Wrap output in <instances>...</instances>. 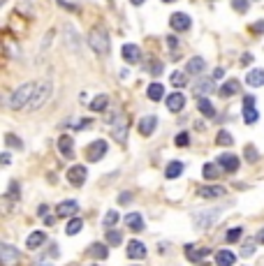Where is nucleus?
I'll return each instance as SVG.
<instances>
[{
  "mask_svg": "<svg viewBox=\"0 0 264 266\" xmlns=\"http://www.w3.org/2000/svg\"><path fill=\"white\" fill-rule=\"evenodd\" d=\"M170 26H172V30H176V33H185V30H190L192 21H190V16L185 12H174L170 19Z\"/></svg>",
  "mask_w": 264,
  "mask_h": 266,
  "instance_id": "423d86ee",
  "label": "nucleus"
},
{
  "mask_svg": "<svg viewBox=\"0 0 264 266\" xmlns=\"http://www.w3.org/2000/svg\"><path fill=\"white\" fill-rule=\"evenodd\" d=\"M82 227H84V222H82V218H72L68 222V227H65V232L70 234V236H75V234H79L82 232Z\"/></svg>",
  "mask_w": 264,
  "mask_h": 266,
  "instance_id": "c756f323",
  "label": "nucleus"
},
{
  "mask_svg": "<svg viewBox=\"0 0 264 266\" xmlns=\"http://www.w3.org/2000/svg\"><path fill=\"white\" fill-rule=\"evenodd\" d=\"M149 70H151V74H156L158 77V74H163V63H160V60H153Z\"/></svg>",
  "mask_w": 264,
  "mask_h": 266,
  "instance_id": "de8ad7c7",
  "label": "nucleus"
},
{
  "mask_svg": "<svg viewBox=\"0 0 264 266\" xmlns=\"http://www.w3.org/2000/svg\"><path fill=\"white\" fill-rule=\"evenodd\" d=\"M183 106H185V95L183 93H172L170 97H167V109H170V111L178 113Z\"/></svg>",
  "mask_w": 264,
  "mask_h": 266,
  "instance_id": "ddd939ff",
  "label": "nucleus"
},
{
  "mask_svg": "<svg viewBox=\"0 0 264 266\" xmlns=\"http://www.w3.org/2000/svg\"><path fill=\"white\" fill-rule=\"evenodd\" d=\"M118 201H121V204H130V201H132V194H130V192H123L121 197H118Z\"/></svg>",
  "mask_w": 264,
  "mask_h": 266,
  "instance_id": "3c124183",
  "label": "nucleus"
},
{
  "mask_svg": "<svg viewBox=\"0 0 264 266\" xmlns=\"http://www.w3.org/2000/svg\"><path fill=\"white\" fill-rule=\"evenodd\" d=\"M246 84L253 88H260L264 86V70H251L248 77H246Z\"/></svg>",
  "mask_w": 264,
  "mask_h": 266,
  "instance_id": "412c9836",
  "label": "nucleus"
},
{
  "mask_svg": "<svg viewBox=\"0 0 264 266\" xmlns=\"http://www.w3.org/2000/svg\"><path fill=\"white\" fill-rule=\"evenodd\" d=\"M88 44H90V49H93L95 53H100V56H104V53L109 51V35L104 28H93L90 33H88Z\"/></svg>",
  "mask_w": 264,
  "mask_h": 266,
  "instance_id": "f03ea898",
  "label": "nucleus"
},
{
  "mask_svg": "<svg viewBox=\"0 0 264 266\" xmlns=\"http://www.w3.org/2000/svg\"><path fill=\"white\" fill-rule=\"evenodd\" d=\"M121 241H123L121 232H116V229H109L107 232V243L109 246H121Z\"/></svg>",
  "mask_w": 264,
  "mask_h": 266,
  "instance_id": "72a5a7b5",
  "label": "nucleus"
},
{
  "mask_svg": "<svg viewBox=\"0 0 264 266\" xmlns=\"http://www.w3.org/2000/svg\"><path fill=\"white\" fill-rule=\"evenodd\" d=\"M128 257L130 260H144L146 257V248L139 241H130L128 243Z\"/></svg>",
  "mask_w": 264,
  "mask_h": 266,
  "instance_id": "4468645a",
  "label": "nucleus"
},
{
  "mask_svg": "<svg viewBox=\"0 0 264 266\" xmlns=\"http://www.w3.org/2000/svg\"><path fill=\"white\" fill-rule=\"evenodd\" d=\"M65 35H68V42H70V47H72V44H75V49H79V40H77V33L72 35V28H65Z\"/></svg>",
  "mask_w": 264,
  "mask_h": 266,
  "instance_id": "49530a36",
  "label": "nucleus"
},
{
  "mask_svg": "<svg viewBox=\"0 0 264 266\" xmlns=\"http://www.w3.org/2000/svg\"><path fill=\"white\" fill-rule=\"evenodd\" d=\"M121 53H123V58L128 60V63H139V58H142V51H139L137 44H125Z\"/></svg>",
  "mask_w": 264,
  "mask_h": 266,
  "instance_id": "6ab92c4d",
  "label": "nucleus"
},
{
  "mask_svg": "<svg viewBox=\"0 0 264 266\" xmlns=\"http://www.w3.org/2000/svg\"><path fill=\"white\" fill-rule=\"evenodd\" d=\"M12 160H9V153H2V165H9Z\"/></svg>",
  "mask_w": 264,
  "mask_h": 266,
  "instance_id": "5fc2aeb1",
  "label": "nucleus"
},
{
  "mask_svg": "<svg viewBox=\"0 0 264 266\" xmlns=\"http://www.w3.org/2000/svg\"><path fill=\"white\" fill-rule=\"evenodd\" d=\"M156 125H158L156 116H144V118L139 120V132H142V137H151V134L156 132Z\"/></svg>",
  "mask_w": 264,
  "mask_h": 266,
  "instance_id": "f8f14e48",
  "label": "nucleus"
},
{
  "mask_svg": "<svg viewBox=\"0 0 264 266\" xmlns=\"http://www.w3.org/2000/svg\"><path fill=\"white\" fill-rule=\"evenodd\" d=\"M125 225L132 229V232H142L144 229V220L139 213H130V215H125Z\"/></svg>",
  "mask_w": 264,
  "mask_h": 266,
  "instance_id": "b1692460",
  "label": "nucleus"
},
{
  "mask_svg": "<svg viewBox=\"0 0 264 266\" xmlns=\"http://www.w3.org/2000/svg\"><path fill=\"white\" fill-rule=\"evenodd\" d=\"M35 90H37V84H23V86H19L12 93V97H9V106H12V109H23L26 104H30Z\"/></svg>",
  "mask_w": 264,
  "mask_h": 266,
  "instance_id": "f257e3e1",
  "label": "nucleus"
},
{
  "mask_svg": "<svg viewBox=\"0 0 264 266\" xmlns=\"http://www.w3.org/2000/svg\"><path fill=\"white\" fill-rule=\"evenodd\" d=\"M218 213H220V208H209V211L195 213V227L197 229H209L218 220Z\"/></svg>",
  "mask_w": 264,
  "mask_h": 266,
  "instance_id": "39448f33",
  "label": "nucleus"
},
{
  "mask_svg": "<svg viewBox=\"0 0 264 266\" xmlns=\"http://www.w3.org/2000/svg\"><path fill=\"white\" fill-rule=\"evenodd\" d=\"M130 2H132V5H144L146 0H130Z\"/></svg>",
  "mask_w": 264,
  "mask_h": 266,
  "instance_id": "13d9d810",
  "label": "nucleus"
},
{
  "mask_svg": "<svg viewBox=\"0 0 264 266\" xmlns=\"http://www.w3.org/2000/svg\"><path fill=\"white\" fill-rule=\"evenodd\" d=\"M0 262H2V266L19 264V250L12 246H7V243H2V246H0Z\"/></svg>",
  "mask_w": 264,
  "mask_h": 266,
  "instance_id": "0eeeda50",
  "label": "nucleus"
},
{
  "mask_svg": "<svg viewBox=\"0 0 264 266\" xmlns=\"http://www.w3.org/2000/svg\"><path fill=\"white\" fill-rule=\"evenodd\" d=\"M88 253L93 255L95 260H107L109 250H107V246H104V243H93V246H90V250H88Z\"/></svg>",
  "mask_w": 264,
  "mask_h": 266,
  "instance_id": "cd10ccee",
  "label": "nucleus"
},
{
  "mask_svg": "<svg viewBox=\"0 0 264 266\" xmlns=\"http://www.w3.org/2000/svg\"><path fill=\"white\" fill-rule=\"evenodd\" d=\"M199 197L204 199H218V197H225V187L223 185H206L199 190Z\"/></svg>",
  "mask_w": 264,
  "mask_h": 266,
  "instance_id": "dca6fc26",
  "label": "nucleus"
},
{
  "mask_svg": "<svg viewBox=\"0 0 264 266\" xmlns=\"http://www.w3.org/2000/svg\"><path fill=\"white\" fill-rule=\"evenodd\" d=\"M209 248H197L195 250V246H185V255H188V260L190 262H199V260H206L209 257Z\"/></svg>",
  "mask_w": 264,
  "mask_h": 266,
  "instance_id": "f3484780",
  "label": "nucleus"
},
{
  "mask_svg": "<svg viewBox=\"0 0 264 266\" xmlns=\"http://www.w3.org/2000/svg\"><path fill=\"white\" fill-rule=\"evenodd\" d=\"M90 123H93V120H90V118H82V120H79V123H77V125H72V127H75V130H86V127L90 125Z\"/></svg>",
  "mask_w": 264,
  "mask_h": 266,
  "instance_id": "09e8293b",
  "label": "nucleus"
},
{
  "mask_svg": "<svg viewBox=\"0 0 264 266\" xmlns=\"http://www.w3.org/2000/svg\"><path fill=\"white\" fill-rule=\"evenodd\" d=\"M19 192H21L19 183H16V180H12V183H9V192H7V197H9V199H19Z\"/></svg>",
  "mask_w": 264,
  "mask_h": 266,
  "instance_id": "58836bf2",
  "label": "nucleus"
},
{
  "mask_svg": "<svg viewBox=\"0 0 264 266\" xmlns=\"http://www.w3.org/2000/svg\"><path fill=\"white\" fill-rule=\"evenodd\" d=\"M251 30H253L255 35H262V33H264V21H258V23H253Z\"/></svg>",
  "mask_w": 264,
  "mask_h": 266,
  "instance_id": "8fccbe9b",
  "label": "nucleus"
},
{
  "mask_svg": "<svg viewBox=\"0 0 264 266\" xmlns=\"http://www.w3.org/2000/svg\"><path fill=\"white\" fill-rule=\"evenodd\" d=\"M197 109H199V113H204L206 118H213V116H216V109H213V104H211L206 97H199V102H197Z\"/></svg>",
  "mask_w": 264,
  "mask_h": 266,
  "instance_id": "a878e982",
  "label": "nucleus"
},
{
  "mask_svg": "<svg viewBox=\"0 0 264 266\" xmlns=\"http://www.w3.org/2000/svg\"><path fill=\"white\" fill-rule=\"evenodd\" d=\"M104 153H107V141H102V139L93 141V144L88 146V151H86V155H88L90 162H100V160L104 158Z\"/></svg>",
  "mask_w": 264,
  "mask_h": 266,
  "instance_id": "1a4fd4ad",
  "label": "nucleus"
},
{
  "mask_svg": "<svg viewBox=\"0 0 264 266\" xmlns=\"http://www.w3.org/2000/svg\"><path fill=\"white\" fill-rule=\"evenodd\" d=\"M223 77H225V70L223 67H218L216 72H213V79H223Z\"/></svg>",
  "mask_w": 264,
  "mask_h": 266,
  "instance_id": "864d4df0",
  "label": "nucleus"
},
{
  "mask_svg": "<svg viewBox=\"0 0 264 266\" xmlns=\"http://www.w3.org/2000/svg\"><path fill=\"white\" fill-rule=\"evenodd\" d=\"M5 144H7V146H9V148H19V151H21V148H23V144H21V139H19V137H14V134H5Z\"/></svg>",
  "mask_w": 264,
  "mask_h": 266,
  "instance_id": "4c0bfd02",
  "label": "nucleus"
},
{
  "mask_svg": "<svg viewBox=\"0 0 264 266\" xmlns=\"http://www.w3.org/2000/svg\"><path fill=\"white\" fill-rule=\"evenodd\" d=\"M246 160H248V162H258V160H260L255 146H246Z\"/></svg>",
  "mask_w": 264,
  "mask_h": 266,
  "instance_id": "37998d69",
  "label": "nucleus"
},
{
  "mask_svg": "<svg viewBox=\"0 0 264 266\" xmlns=\"http://www.w3.org/2000/svg\"><path fill=\"white\" fill-rule=\"evenodd\" d=\"M116 222H118V213H116V211H109L107 215H104V227H114Z\"/></svg>",
  "mask_w": 264,
  "mask_h": 266,
  "instance_id": "ea45409f",
  "label": "nucleus"
},
{
  "mask_svg": "<svg viewBox=\"0 0 264 266\" xmlns=\"http://www.w3.org/2000/svg\"><path fill=\"white\" fill-rule=\"evenodd\" d=\"M253 253H255V241H246L244 248H241V255H244V257H251Z\"/></svg>",
  "mask_w": 264,
  "mask_h": 266,
  "instance_id": "79ce46f5",
  "label": "nucleus"
},
{
  "mask_svg": "<svg viewBox=\"0 0 264 266\" xmlns=\"http://www.w3.org/2000/svg\"><path fill=\"white\" fill-rule=\"evenodd\" d=\"M58 255H61V253H58V246H51V248H49V257H51V260H54V257L58 260Z\"/></svg>",
  "mask_w": 264,
  "mask_h": 266,
  "instance_id": "603ef678",
  "label": "nucleus"
},
{
  "mask_svg": "<svg viewBox=\"0 0 264 266\" xmlns=\"http://www.w3.org/2000/svg\"><path fill=\"white\" fill-rule=\"evenodd\" d=\"M258 243H264V229H260V234H258Z\"/></svg>",
  "mask_w": 264,
  "mask_h": 266,
  "instance_id": "4d7b16f0",
  "label": "nucleus"
},
{
  "mask_svg": "<svg viewBox=\"0 0 264 266\" xmlns=\"http://www.w3.org/2000/svg\"><path fill=\"white\" fill-rule=\"evenodd\" d=\"M49 95H51V84H49V81L37 84V90H35L33 100H30V104H28V111H37V109L49 100Z\"/></svg>",
  "mask_w": 264,
  "mask_h": 266,
  "instance_id": "7ed1b4c3",
  "label": "nucleus"
},
{
  "mask_svg": "<svg viewBox=\"0 0 264 266\" xmlns=\"http://www.w3.org/2000/svg\"><path fill=\"white\" fill-rule=\"evenodd\" d=\"M51 40H54V30H49L47 35H44V40H42V53H47L49 51V44H51Z\"/></svg>",
  "mask_w": 264,
  "mask_h": 266,
  "instance_id": "c03bdc74",
  "label": "nucleus"
},
{
  "mask_svg": "<svg viewBox=\"0 0 264 266\" xmlns=\"http://www.w3.org/2000/svg\"><path fill=\"white\" fill-rule=\"evenodd\" d=\"M216 141L220 144V146H232V144H234V141H232V134H230V132H225V130H220V132H218Z\"/></svg>",
  "mask_w": 264,
  "mask_h": 266,
  "instance_id": "f704fd0d",
  "label": "nucleus"
},
{
  "mask_svg": "<svg viewBox=\"0 0 264 266\" xmlns=\"http://www.w3.org/2000/svg\"><path fill=\"white\" fill-rule=\"evenodd\" d=\"M77 211H79V204H77V201H72V199L61 201V204L56 206V218H72Z\"/></svg>",
  "mask_w": 264,
  "mask_h": 266,
  "instance_id": "9d476101",
  "label": "nucleus"
},
{
  "mask_svg": "<svg viewBox=\"0 0 264 266\" xmlns=\"http://www.w3.org/2000/svg\"><path fill=\"white\" fill-rule=\"evenodd\" d=\"M172 86H176V88H183L185 84H188V74L185 72H174L172 74Z\"/></svg>",
  "mask_w": 264,
  "mask_h": 266,
  "instance_id": "2f4dec72",
  "label": "nucleus"
},
{
  "mask_svg": "<svg viewBox=\"0 0 264 266\" xmlns=\"http://www.w3.org/2000/svg\"><path fill=\"white\" fill-rule=\"evenodd\" d=\"M128 120H125V116L123 113H118L116 116V120L111 123V137H114L116 141H121V144H125V139H128Z\"/></svg>",
  "mask_w": 264,
  "mask_h": 266,
  "instance_id": "20e7f679",
  "label": "nucleus"
},
{
  "mask_svg": "<svg viewBox=\"0 0 264 266\" xmlns=\"http://www.w3.org/2000/svg\"><path fill=\"white\" fill-rule=\"evenodd\" d=\"M181 172H183V162L174 160V162H170V165H167L165 176H167V178H178V174H181Z\"/></svg>",
  "mask_w": 264,
  "mask_h": 266,
  "instance_id": "bb28decb",
  "label": "nucleus"
},
{
  "mask_svg": "<svg viewBox=\"0 0 264 266\" xmlns=\"http://www.w3.org/2000/svg\"><path fill=\"white\" fill-rule=\"evenodd\" d=\"M234 262H237V255L232 253V250H218L216 253L218 266H234Z\"/></svg>",
  "mask_w": 264,
  "mask_h": 266,
  "instance_id": "a211bd4d",
  "label": "nucleus"
},
{
  "mask_svg": "<svg viewBox=\"0 0 264 266\" xmlns=\"http://www.w3.org/2000/svg\"><path fill=\"white\" fill-rule=\"evenodd\" d=\"M239 90H241L239 81L237 79H230L227 84H223V86H220V90H218V93H220V97H230V95L239 93Z\"/></svg>",
  "mask_w": 264,
  "mask_h": 266,
  "instance_id": "5701e85b",
  "label": "nucleus"
},
{
  "mask_svg": "<svg viewBox=\"0 0 264 266\" xmlns=\"http://www.w3.org/2000/svg\"><path fill=\"white\" fill-rule=\"evenodd\" d=\"M47 243V234L44 232H33L30 236H28V241H26V246L30 248V250H37L40 246H44Z\"/></svg>",
  "mask_w": 264,
  "mask_h": 266,
  "instance_id": "aec40b11",
  "label": "nucleus"
},
{
  "mask_svg": "<svg viewBox=\"0 0 264 266\" xmlns=\"http://www.w3.org/2000/svg\"><path fill=\"white\" fill-rule=\"evenodd\" d=\"M260 113L255 111V106H244V120L248 123V125H253V123H258Z\"/></svg>",
  "mask_w": 264,
  "mask_h": 266,
  "instance_id": "7c9ffc66",
  "label": "nucleus"
},
{
  "mask_svg": "<svg viewBox=\"0 0 264 266\" xmlns=\"http://www.w3.org/2000/svg\"><path fill=\"white\" fill-rule=\"evenodd\" d=\"M107 104H109V97L107 95H97V97H93V102H90V109H93V111H104V109H107Z\"/></svg>",
  "mask_w": 264,
  "mask_h": 266,
  "instance_id": "c85d7f7f",
  "label": "nucleus"
},
{
  "mask_svg": "<svg viewBox=\"0 0 264 266\" xmlns=\"http://www.w3.org/2000/svg\"><path fill=\"white\" fill-rule=\"evenodd\" d=\"M163 2H174V0H163Z\"/></svg>",
  "mask_w": 264,
  "mask_h": 266,
  "instance_id": "bf43d9fd",
  "label": "nucleus"
},
{
  "mask_svg": "<svg viewBox=\"0 0 264 266\" xmlns=\"http://www.w3.org/2000/svg\"><path fill=\"white\" fill-rule=\"evenodd\" d=\"M232 7H234L237 12L244 14L246 9H248V0H232Z\"/></svg>",
  "mask_w": 264,
  "mask_h": 266,
  "instance_id": "a18cd8bd",
  "label": "nucleus"
},
{
  "mask_svg": "<svg viewBox=\"0 0 264 266\" xmlns=\"http://www.w3.org/2000/svg\"><path fill=\"white\" fill-rule=\"evenodd\" d=\"M86 176H88V172H86V167H84V165H75L68 172V180L75 187H82L84 183H86Z\"/></svg>",
  "mask_w": 264,
  "mask_h": 266,
  "instance_id": "6e6552de",
  "label": "nucleus"
},
{
  "mask_svg": "<svg viewBox=\"0 0 264 266\" xmlns=\"http://www.w3.org/2000/svg\"><path fill=\"white\" fill-rule=\"evenodd\" d=\"M58 148H61V153L65 155V158H72V153H75V141L70 139L68 134H63L61 139H58Z\"/></svg>",
  "mask_w": 264,
  "mask_h": 266,
  "instance_id": "4be33fe9",
  "label": "nucleus"
},
{
  "mask_svg": "<svg viewBox=\"0 0 264 266\" xmlns=\"http://www.w3.org/2000/svg\"><path fill=\"white\" fill-rule=\"evenodd\" d=\"M190 144V134L188 132H181V134H176V146L183 148V146H188Z\"/></svg>",
  "mask_w": 264,
  "mask_h": 266,
  "instance_id": "a19ab883",
  "label": "nucleus"
},
{
  "mask_svg": "<svg viewBox=\"0 0 264 266\" xmlns=\"http://www.w3.org/2000/svg\"><path fill=\"white\" fill-rule=\"evenodd\" d=\"M146 95H149V100H153V102H160L165 97V86L163 84H151L149 86V90H146Z\"/></svg>",
  "mask_w": 264,
  "mask_h": 266,
  "instance_id": "393cba45",
  "label": "nucleus"
},
{
  "mask_svg": "<svg viewBox=\"0 0 264 266\" xmlns=\"http://www.w3.org/2000/svg\"><path fill=\"white\" fill-rule=\"evenodd\" d=\"M47 211H49V206H47V204H42V206H40V215H47Z\"/></svg>",
  "mask_w": 264,
  "mask_h": 266,
  "instance_id": "6e6d98bb",
  "label": "nucleus"
},
{
  "mask_svg": "<svg viewBox=\"0 0 264 266\" xmlns=\"http://www.w3.org/2000/svg\"><path fill=\"white\" fill-rule=\"evenodd\" d=\"M211 90H213V84H211L209 79L199 81V84H197V86H195V93L199 95V97H202V95H206V93H211Z\"/></svg>",
  "mask_w": 264,
  "mask_h": 266,
  "instance_id": "473e14b6",
  "label": "nucleus"
},
{
  "mask_svg": "<svg viewBox=\"0 0 264 266\" xmlns=\"http://www.w3.org/2000/svg\"><path fill=\"white\" fill-rule=\"evenodd\" d=\"M204 67H206L204 58L202 56H195V58H190L188 63H185V74H202Z\"/></svg>",
  "mask_w": 264,
  "mask_h": 266,
  "instance_id": "2eb2a0df",
  "label": "nucleus"
},
{
  "mask_svg": "<svg viewBox=\"0 0 264 266\" xmlns=\"http://www.w3.org/2000/svg\"><path fill=\"white\" fill-rule=\"evenodd\" d=\"M218 165H220V169H225V172L234 174L239 169V165H241V160H239L237 155H232V153H225V155L218 158Z\"/></svg>",
  "mask_w": 264,
  "mask_h": 266,
  "instance_id": "9b49d317",
  "label": "nucleus"
},
{
  "mask_svg": "<svg viewBox=\"0 0 264 266\" xmlns=\"http://www.w3.org/2000/svg\"><path fill=\"white\" fill-rule=\"evenodd\" d=\"M202 174H204V178H216V176H218V167L209 162V165L202 167Z\"/></svg>",
  "mask_w": 264,
  "mask_h": 266,
  "instance_id": "e433bc0d",
  "label": "nucleus"
},
{
  "mask_svg": "<svg viewBox=\"0 0 264 266\" xmlns=\"http://www.w3.org/2000/svg\"><path fill=\"white\" fill-rule=\"evenodd\" d=\"M241 236H244V229H241V227H232L230 232H227V241H230V243H237Z\"/></svg>",
  "mask_w": 264,
  "mask_h": 266,
  "instance_id": "c9c22d12",
  "label": "nucleus"
}]
</instances>
